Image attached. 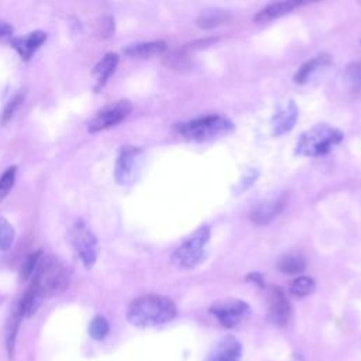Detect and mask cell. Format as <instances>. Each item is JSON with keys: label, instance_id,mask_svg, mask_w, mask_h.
Instances as JSON below:
<instances>
[{"label": "cell", "instance_id": "5bb4252c", "mask_svg": "<svg viewBox=\"0 0 361 361\" xmlns=\"http://www.w3.org/2000/svg\"><path fill=\"white\" fill-rule=\"evenodd\" d=\"M45 39H47V34L44 31H32L25 37L14 38L11 44L17 49V52L21 55V58L30 59L31 55L42 45Z\"/></svg>", "mask_w": 361, "mask_h": 361}, {"label": "cell", "instance_id": "f1b7e54d", "mask_svg": "<svg viewBox=\"0 0 361 361\" xmlns=\"http://www.w3.org/2000/svg\"><path fill=\"white\" fill-rule=\"evenodd\" d=\"M13 32V27L4 21V20H0V38L6 37V35H10Z\"/></svg>", "mask_w": 361, "mask_h": 361}, {"label": "cell", "instance_id": "6da1fadb", "mask_svg": "<svg viewBox=\"0 0 361 361\" xmlns=\"http://www.w3.org/2000/svg\"><path fill=\"white\" fill-rule=\"evenodd\" d=\"M176 316L175 303L165 296L145 295L128 306L127 320L137 327H152L168 323Z\"/></svg>", "mask_w": 361, "mask_h": 361}, {"label": "cell", "instance_id": "9c48e42d", "mask_svg": "<svg viewBox=\"0 0 361 361\" xmlns=\"http://www.w3.org/2000/svg\"><path fill=\"white\" fill-rule=\"evenodd\" d=\"M142 158V151L133 145H126L117 158L116 162V180L121 185H127L138 176L140 164Z\"/></svg>", "mask_w": 361, "mask_h": 361}, {"label": "cell", "instance_id": "5b68a950", "mask_svg": "<svg viewBox=\"0 0 361 361\" xmlns=\"http://www.w3.org/2000/svg\"><path fill=\"white\" fill-rule=\"evenodd\" d=\"M210 238V227L202 226L199 230L192 233L188 238H185L178 248L172 252V264L183 268L190 269L195 268L204 255V245Z\"/></svg>", "mask_w": 361, "mask_h": 361}, {"label": "cell", "instance_id": "8992f818", "mask_svg": "<svg viewBox=\"0 0 361 361\" xmlns=\"http://www.w3.org/2000/svg\"><path fill=\"white\" fill-rule=\"evenodd\" d=\"M71 241L83 265L92 268L99 254V244L92 230H89L83 221H76L71 230Z\"/></svg>", "mask_w": 361, "mask_h": 361}, {"label": "cell", "instance_id": "d4e9b609", "mask_svg": "<svg viewBox=\"0 0 361 361\" xmlns=\"http://www.w3.org/2000/svg\"><path fill=\"white\" fill-rule=\"evenodd\" d=\"M110 326L103 316H96L89 326V333L94 340H103L109 334Z\"/></svg>", "mask_w": 361, "mask_h": 361}, {"label": "cell", "instance_id": "f546056e", "mask_svg": "<svg viewBox=\"0 0 361 361\" xmlns=\"http://www.w3.org/2000/svg\"><path fill=\"white\" fill-rule=\"evenodd\" d=\"M247 279L248 281H252V282H255V283H258L259 286H264V279H262V276L259 275V274H257V272H252V274H250L248 276H247Z\"/></svg>", "mask_w": 361, "mask_h": 361}, {"label": "cell", "instance_id": "44dd1931", "mask_svg": "<svg viewBox=\"0 0 361 361\" xmlns=\"http://www.w3.org/2000/svg\"><path fill=\"white\" fill-rule=\"evenodd\" d=\"M42 299L44 298L39 295V292L35 288L30 286L28 290L25 292V295L20 300L18 316L20 317H30V316H32L37 312V309L39 307Z\"/></svg>", "mask_w": 361, "mask_h": 361}, {"label": "cell", "instance_id": "d6986e66", "mask_svg": "<svg viewBox=\"0 0 361 361\" xmlns=\"http://www.w3.org/2000/svg\"><path fill=\"white\" fill-rule=\"evenodd\" d=\"M230 18H231V16L226 10L209 8V10H204L196 18V24H197V27H200L203 30H209V28H214V27L228 23Z\"/></svg>", "mask_w": 361, "mask_h": 361}, {"label": "cell", "instance_id": "7c38bea8", "mask_svg": "<svg viewBox=\"0 0 361 361\" xmlns=\"http://www.w3.org/2000/svg\"><path fill=\"white\" fill-rule=\"evenodd\" d=\"M243 347L233 336H226L219 340L206 357V361H240Z\"/></svg>", "mask_w": 361, "mask_h": 361}, {"label": "cell", "instance_id": "3957f363", "mask_svg": "<svg viewBox=\"0 0 361 361\" xmlns=\"http://www.w3.org/2000/svg\"><path fill=\"white\" fill-rule=\"evenodd\" d=\"M69 285V276L65 267L55 257H41L32 275L31 286L42 298L62 293Z\"/></svg>", "mask_w": 361, "mask_h": 361}, {"label": "cell", "instance_id": "484cf974", "mask_svg": "<svg viewBox=\"0 0 361 361\" xmlns=\"http://www.w3.org/2000/svg\"><path fill=\"white\" fill-rule=\"evenodd\" d=\"M16 166H10L7 168L3 175L0 176V202L8 195V192L11 190L14 180H16Z\"/></svg>", "mask_w": 361, "mask_h": 361}, {"label": "cell", "instance_id": "603a6c76", "mask_svg": "<svg viewBox=\"0 0 361 361\" xmlns=\"http://www.w3.org/2000/svg\"><path fill=\"white\" fill-rule=\"evenodd\" d=\"M343 79L351 90H361V61H355L347 65L343 73Z\"/></svg>", "mask_w": 361, "mask_h": 361}, {"label": "cell", "instance_id": "2e32d148", "mask_svg": "<svg viewBox=\"0 0 361 361\" xmlns=\"http://www.w3.org/2000/svg\"><path fill=\"white\" fill-rule=\"evenodd\" d=\"M166 44L164 41H149V42H137L127 45L123 52L131 58L145 59L165 52Z\"/></svg>", "mask_w": 361, "mask_h": 361}, {"label": "cell", "instance_id": "9a60e30c", "mask_svg": "<svg viewBox=\"0 0 361 361\" xmlns=\"http://www.w3.org/2000/svg\"><path fill=\"white\" fill-rule=\"evenodd\" d=\"M300 1H278V3H271L268 6H265L264 8H261L254 17L252 20L255 23H268L271 20L279 18L288 13H290L295 7L300 6Z\"/></svg>", "mask_w": 361, "mask_h": 361}, {"label": "cell", "instance_id": "7402d4cb", "mask_svg": "<svg viewBox=\"0 0 361 361\" xmlns=\"http://www.w3.org/2000/svg\"><path fill=\"white\" fill-rule=\"evenodd\" d=\"M316 289V282L314 279L309 276H299L293 279L289 285V293L296 298H303L310 293H313Z\"/></svg>", "mask_w": 361, "mask_h": 361}, {"label": "cell", "instance_id": "cb8c5ba5", "mask_svg": "<svg viewBox=\"0 0 361 361\" xmlns=\"http://www.w3.org/2000/svg\"><path fill=\"white\" fill-rule=\"evenodd\" d=\"M16 237V231L13 226L3 217H0V251H6L10 248Z\"/></svg>", "mask_w": 361, "mask_h": 361}, {"label": "cell", "instance_id": "52a82bcc", "mask_svg": "<svg viewBox=\"0 0 361 361\" xmlns=\"http://www.w3.org/2000/svg\"><path fill=\"white\" fill-rule=\"evenodd\" d=\"M210 313L219 320L221 326L231 329L240 324L250 314V306L244 300L227 298L214 302L210 306Z\"/></svg>", "mask_w": 361, "mask_h": 361}, {"label": "cell", "instance_id": "4316f807", "mask_svg": "<svg viewBox=\"0 0 361 361\" xmlns=\"http://www.w3.org/2000/svg\"><path fill=\"white\" fill-rule=\"evenodd\" d=\"M39 259H41V252H39V251L31 254V255L25 259V262H24V265H23V268H21V278H23V279H30V278H32V275H34V272H35V269H37V267H38Z\"/></svg>", "mask_w": 361, "mask_h": 361}, {"label": "cell", "instance_id": "83f0119b", "mask_svg": "<svg viewBox=\"0 0 361 361\" xmlns=\"http://www.w3.org/2000/svg\"><path fill=\"white\" fill-rule=\"evenodd\" d=\"M20 100H21V96L18 94V96H16L8 104H7V107L4 109V113H3V117H1V123H6L11 116H13V113H14V110H16V107L18 106V103H20Z\"/></svg>", "mask_w": 361, "mask_h": 361}, {"label": "cell", "instance_id": "e0dca14e", "mask_svg": "<svg viewBox=\"0 0 361 361\" xmlns=\"http://www.w3.org/2000/svg\"><path fill=\"white\" fill-rule=\"evenodd\" d=\"M330 63H331L330 55H327V54H319V55L313 56L312 59L306 61V62L298 69V72L295 73V78H293V79H295L296 83L303 85V83H306V82L312 78L313 73H316V72H317L319 69H322V68L329 66Z\"/></svg>", "mask_w": 361, "mask_h": 361}, {"label": "cell", "instance_id": "4fadbf2b", "mask_svg": "<svg viewBox=\"0 0 361 361\" xmlns=\"http://www.w3.org/2000/svg\"><path fill=\"white\" fill-rule=\"evenodd\" d=\"M283 199H275V200H267L259 204H257L251 212H250V220L258 226L268 224L272 219H275L279 212L283 207Z\"/></svg>", "mask_w": 361, "mask_h": 361}, {"label": "cell", "instance_id": "ffe728a7", "mask_svg": "<svg viewBox=\"0 0 361 361\" xmlns=\"http://www.w3.org/2000/svg\"><path fill=\"white\" fill-rule=\"evenodd\" d=\"M276 268L288 275H295V274H300L305 271L306 268V259L303 258V255L298 254V252H289L282 255L278 259Z\"/></svg>", "mask_w": 361, "mask_h": 361}, {"label": "cell", "instance_id": "7a4b0ae2", "mask_svg": "<svg viewBox=\"0 0 361 361\" xmlns=\"http://www.w3.org/2000/svg\"><path fill=\"white\" fill-rule=\"evenodd\" d=\"M343 133L329 124H316L300 134L296 142V154L302 157H322L329 154L343 141Z\"/></svg>", "mask_w": 361, "mask_h": 361}, {"label": "cell", "instance_id": "8fae6325", "mask_svg": "<svg viewBox=\"0 0 361 361\" xmlns=\"http://www.w3.org/2000/svg\"><path fill=\"white\" fill-rule=\"evenodd\" d=\"M298 120V107L293 100L281 104L271 118V131L274 135H282L290 131Z\"/></svg>", "mask_w": 361, "mask_h": 361}, {"label": "cell", "instance_id": "277c9868", "mask_svg": "<svg viewBox=\"0 0 361 361\" xmlns=\"http://www.w3.org/2000/svg\"><path fill=\"white\" fill-rule=\"evenodd\" d=\"M234 124L224 116L210 114L199 118H193L176 126V131L192 141H209L233 131Z\"/></svg>", "mask_w": 361, "mask_h": 361}, {"label": "cell", "instance_id": "ac0fdd59", "mask_svg": "<svg viewBox=\"0 0 361 361\" xmlns=\"http://www.w3.org/2000/svg\"><path fill=\"white\" fill-rule=\"evenodd\" d=\"M118 62V56L114 52H109L106 54L94 66L93 69V76L96 79V90H99L100 87H103L107 82V79L110 78V75L114 72L116 66Z\"/></svg>", "mask_w": 361, "mask_h": 361}, {"label": "cell", "instance_id": "ba28073f", "mask_svg": "<svg viewBox=\"0 0 361 361\" xmlns=\"http://www.w3.org/2000/svg\"><path fill=\"white\" fill-rule=\"evenodd\" d=\"M133 110V106L128 100H117L111 104L104 106L99 110L87 124L90 133H97L107 130L118 123H121Z\"/></svg>", "mask_w": 361, "mask_h": 361}, {"label": "cell", "instance_id": "30bf717a", "mask_svg": "<svg viewBox=\"0 0 361 361\" xmlns=\"http://www.w3.org/2000/svg\"><path fill=\"white\" fill-rule=\"evenodd\" d=\"M290 303L281 288H272L269 292L268 320L275 326H285L290 319Z\"/></svg>", "mask_w": 361, "mask_h": 361}]
</instances>
